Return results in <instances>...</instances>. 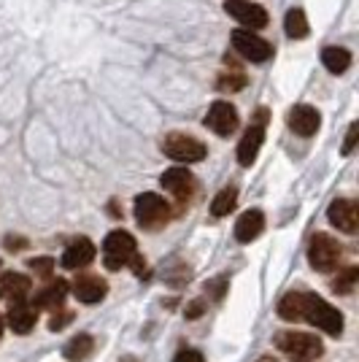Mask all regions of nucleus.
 <instances>
[{
  "mask_svg": "<svg viewBox=\"0 0 359 362\" xmlns=\"http://www.w3.org/2000/svg\"><path fill=\"white\" fill-rule=\"evenodd\" d=\"M235 206H238V189H235V187H225L219 195L213 197L211 214H213V216H227Z\"/></svg>",
  "mask_w": 359,
  "mask_h": 362,
  "instance_id": "5701e85b",
  "label": "nucleus"
},
{
  "mask_svg": "<svg viewBox=\"0 0 359 362\" xmlns=\"http://www.w3.org/2000/svg\"><path fill=\"white\" fill-rule=\"evenodd\" d=\"M0 298H3V289H0Z\"/></svg>",
  "mask_w": 359,
  "mask_h": 362,
  "instance_id": "c9c22d12",
  "label": "nucleus"
},
{
  "mask_svg": "<svg viewBox=\"0 0 359 362\" xmlns=\"http://www.w3.org/2000/svg\"><path fill=\"white\" fill-rule=\"evenodd\" d=\"M225 11L235 22H240L246 30H262L268 28L270 16L262 6H257L252 0H225Z\"/></svg>",
  "mask_w": 359,
  "mask_h": 362,
  "instance_id": "1a4fd4ad",
  "label": "nucleus"
},
{
  "mask_svg": "<svg viewBox=\"0 0 359 362\" xmlns=\"http://www.w3.org/2000/svg\"><path fill=\"white\" fill-rule=\"evenodd\" d=\"M230 41H233V46H235V52H238L240 57H246V60L268 62L270 57H273V46H270L265 38L254 35V30L238 28V30H233Z\"/></svg>",
  "mask_w": 359,
  "mask_h": 362,
  "instance_id": "0eeeda50",
  "label": "nucleus"
},
{
  "mask_svg": "<svg viewBox=\"0 0 359 362\" xmlns=\"http://www.w3.org/2000/svg\"><path fill=\"white\" fill-rule=\"evenodd\" d=\"M265 122H268V111L265 108H259L257 111L254 122H252V127L243 133L238 144V163L243 168H249L252 163L257 160V154H259V146H262V141H265Z\"/></svg>",
  "mask_w": 359,
  "mask_h": 362,
  "instance_id": "6e6552de",
  "label": "nucleus"
},
{
  "mask_svg": "<svg viewBox=\"0 0 359 362\" xmlns=\"http://www.w3.org/2000/svg\"><path fill=\"white\" fill-rule=\"evenodd\" d=\"M203 311H206V300L200 298V300H192L189 305H187V319H197V317H203Z\"/></svg>",
  "mask_w": 359,
  "mask_h": 362,
  "instance_id": "2f4dec72",
  "label": "nucleus"
},
{
  "mask_svg": "<svg viewBox=\"0 0 359 362\" xmlns=\"http://www.w3.org/2000/svg\"><path fill=\"white\" fill-rule=\"evenodd\" d=\"M163 151L170 157V160L181 163V165L200 163V160H206V154H208V149H206L203 141L187 136V133H170V136H165Z\"/></svg>",
  "mask_w": 359,
  "mask_h": 362,
  "instance_id": "20e7f679",
  "label": "nucleus"
},
{
  "mask_svg": "<svg viewBox=\"0 0 359 362\" xmlns=\"http://www.w3.org/2000/svg\"><path fill=\"white\" fill-rule=\"evenodd\" d=\"M3 327H6V322H3V317H0V338H3Z\"/></svg>",
  "mask_w": 359,
  "mask_h": 362,
  "instance_id": "f704fd0d",
  "label": "nucleus"
},
{
  "mask_svg": "<svg viewBox=\"0 0 359 362\" xmlns=\"http://www.w3.org/2000/svg\"><path fill=\"white\" fill-rule=\"evenodd\" d=\"M276 349L286 354L292 362H314L324 354V344L311 335V332H298V330H284L276 335Z\"/></svg>",
  "mask_w": 359,
  "mask_h": 362,
  "instance_id": "f03ea898",
  "label": "nucleus"
},
{
  "mask_svg": "<svg viewBox=\"0 0 359 362\" xmlns=\"http://www.w3.org/2000/svg\"><path fill=\"white\" fill-rule=\"evenodd\" d=\"M278 317L284 322H300V292H289L278 303Z\"/></svg>",
  "mask_w": 359,
  "mask_h": 362,
  "instance_id": "393cba45",
  "label": "nucleus"
},
{
  "mask_svg": "<svg viewBox=\"0 0 359 362\" xmlns=\"http://www.w3.org/2000/svg\"><path fill=\"white\" fill-rule=\"evenodd\" d=\"M262 230H265V214L252 209V211L238 216V222H235V238L240 243H252Z\"/></svg>",
  "mask_w": 359,
  "mask_h": 362,
  "instance_id": "a211bd4d",
  "label": "nucleus"
},
{
  "mask_svg": "<svg viewBox=\"0 0 359 362\" xmlns=\"http://www.w3.org/2000/svg\"><path fill=\"white\" fill-rule=\"evenodd\" d=\"M357 136H359V124L357 122H351V127H348L346 141H343V154H351V151H354V146H357Z\"/></svg>",
  "mask_w": 359,
  "mask_h": 362,
  "instance_id": "7c9ffc66",
  "label": "nucleus"
},
{
  "mask_svg": "<svg viewBox=\"0 0 359 362\" xmlns=\"http://www.w3.org/2000/svg\"><path fill=\"white\" fill-rule=\"evenodd\" d=\"M286 124H289L292 133H298L302 138H311L322 127V114L314 106H295L289 108V114H286Z\"/></svg>",
  "mask_w": 359,
  "mask_h": 362,
  "instance_id": "ddd939ff",
  "label": "nucleus"
},
{
  "mask_svg": "<svg viewBox=\"0 0 359 362\" xmlns=\"http://www.w3.org/2000/svg\"><path fill=\"white\" fill-rule=\"evenodd\" d=\"M73 322V311H57L54 317L49 319V330L52 332H60L65 325H71Z\"/></svg>",
  "mask_w": 359,
  "mask_h": 362,
  "instance_id": "cd10ccee",
  "label": "nucleus"
},
{
  "mask_svg": "<svg viewBox=\"0 0 359 362\" xmlns=\"http://www.w3.org/2000/svg\"><path fill=\"white\" fill-rule=\"evenodd\" d=\"M105 292H108V284H105L100 276H95V273H81L78 279L73 281V295L78 303H100L105 298Z\"/></svg>",
  "mask_w": 359,
  "mask_h": 362,
  "instance_id": "2eb2a0df",
  "label": "nucleus"
},
{
  "mask_svg": "<svg viewBox=\"0 0 359 362\" xmlns=\"http://www.w3.org/2000/svg\"><path fill=\"white\" fill-rule=\"evenodd\" d=\"M6 322H8V327H11L16 335H28V332L35 327V322H38V311H35L28 300H11Z\"/></svg>",
  "mask_w": 359,
  "mask_h": 362,
  "instance_id": "dca6fc26",
  "label": "nucleus"
},
{
  "mask_svg": "<svg viewBox=\"0 0 359 362\" xmlns=\"http://www.w3.org/2000/svg\"><path fill=\"white\" fill-rule=\"evenodd\" d=\"M341 252H343L341 243L335 241L332 235H327V233H316L314 238H311V246H308V262H311L314 271L327 273L338 265Z\"/></svg>",
  "mask_w": 359,
  "mask_h": 362,
  "instance_id": "423d86ee",
  "label": "nucleus"
},
{
  "mask_svg": "<svg viewBox=\"0 0 359 362\" xmlns=\"http://www.w3.org/2000/svg\"><path fill=\"white\" fill-rule=\"evenodd\" d=\"M122 362H138V360H135V357H130V354H127V357H122Z\"/></svg>",
  "mask_w": 359,
  "mask_h": 362,
  "instance_id": "72a5a7b5",
  "label": "nucleus"
},
{
  "mask_svg": "<svg viewBox=\"0 0 359 362\" xmlns=\"http://www.w3.org/2000/svg\"><path fill=\"white\" fill-rule=\"evenodd\" d=\"M357 279H359V268L357 265H348L343 271H338L335 281H332V289H335L338 295H348L351 289L357 287Z\"/></svg>",
  "mask_w": 359,
  "mask_h": 362,
  "instance_id": "b1692460",
  "label": "nucleus"
},
{
  "mask_svg": "<svg viewBox=\"0 0 359 362\" xmlns=\"http://www.w3.org/2000/svg\"><path fill=\"white\" fill-rule=\"evenodd\" d=\"M92 351H95V338L87 335V332L73 335V338L65 344V349H62V354H65L68 362H87Z\"/></svg>",
  "mask_w": 359,
  "mask_h": 362,
  "instance_id": "aec40b11",
  "label": "nucleus"
},
{
  "mask_svg": "<svg viewBox=\"0 0 359 362\" xmlns=\"http://www.w3.org/2000/svg\"><path fill=\"white\" fill-rule=\"evenodd\" d=\"M284 30L289 38H295V41H300V38H305L308 35V16H305V11L302 8H289L284 16Z\"/></svg>",
  "mask_w": 359,
  "mask_h": 362,
  "instance_id": "4be33fe9",
  "label": "nucleus"
},
{
  "mask_svg": "<svg viewBox=\"0 0 359 362\" xmlns=\"http://www.w3.org/2000/svg\"><path fill=\"white\" fill-rule=\"evenodd\" d=\"M233 74H225V76H219V81H216V87L222 92H240L243 87H246V76L238 74L235 68H230Z\"/></svg>",
  "mask_w": 359,
  "mask_h": 362,
  "instance_id": "a878e982",
  "label": "nucleus"
},
{
  "mask_svg": "<svg viewBox=\"0 0 359 362\" xmlns=\"http://www.w3.org/2000/svg\"><path fill=\"white\" fill-rule=\"evenodd\" d=\"M238 111H235V106L233 103H227V100H216V103H211L208 114H206V119H203V124L208 127V130H213L216 136H233L235 130H238Z\"/></svg>",
  "mask_w": 359,
  "mask_h": 362,
  "instance_id": "9d476101",
  "label": "nucleus"
},
{
  "mask_svg": "<svg viewBox=\"0 0 359 362\" xmlns=\"http://www.w3.org/2000/svg\"><path fill=\"white\" fill-rule=\"evenodd\" d=\"M98 255V249H95V243L90 238H84V235H78L73 241L65 246V255H62V268H68V271H78V268H87L92 259Z\"/></svg>",
  "mask_w": 359,
  "mask_h": 362,
  "instance_id": "4468645a",
  "label": "nucleus"
},
{
  "mask_svg": "<svg viewBox=\"0 0 359 362\" xmlns=\"http://www.w3.org/2000/svg\"><path fill=\"white\" fill-rule=\"evenodd\" d=\"M3 246H6V252H25L30 241L25 238V235H6L3 238Z\"/></svg>",
  "mask_w": 359,
  "mask_h": 362,
  "instance_id": "c85d7f7f",
  "label": "nucleus"
},
{
  "mask_svg": "<svg viewBox=\"0 0 359 362\" xmlns=\"http://www.w3.org/2000/svg\"><path fill=\"white\" fill-rule=\"evenodd\" d=\"M327 216L329 222L338 227L341 233H348V235H354L359 227V209L354 200H346V197H341V200H332L327 209Z\"/></svg>",
  "mask_w": 359,
  "mask_h": 362,
  "instance_id": "f8f14e48",
  "label": "nucleus"
},
{
  "mask_svg": "<svg viewBox=\"0 0 359 362\" xmlns=\"http://www.w3.org/2000/svg\"><path fill=\"white\" fill-rule=\"evenodd\" d=\"M300 322H308L319 330L329 335H341L343 332V317L335 305H329L324 298L311 295V292H300Z\"/></svg>",
  "mask_w": 359,
  "mask_h": 362,
  "instance_id": "f257e3e1",
  "label": "nucleus"
},
{
  "mask_svg": "<svg viewBox=\"0 0 359 362\" xmlns=\"http://www.w3.org/2000/svg\"><path fill=\"white\" fill-rule=\"evenodd\" d=\"M0 289H3V298H8V300H28L33 284L25 273H3Z\"/></svg>",
  "mask_w": 359,
  "mask_h": 362,
  "instance_id": "6ab92c4d",
  "label": "nucleus"
},
{
  "mask_svg": "<svg viewBox=\"0 0 359 362\" xmlns=\"http://www.w3.org/2000/svg\"><path fill=\"white\" fill-rule=\"evenodd\" d=\"M135 219L143 230H160L170 219V206L157 192H143L135 197Z\"/></svg>",
  "mask_w": 359,
  "mask_h": 362,
  "instance_id": "7ed1b4c3",
  "label": "nucleus"
},
{
  "mask_svg": "<svg viewBox=\"0 0 359 362\" xmlns=\"http://www.w3.org/2000/svg\"><path fill=\"white\" fill-rule=\"evenodd\" d=\"M65 295H68V281L57 279V281H49L46 287L38 289V292L33 295L30 305L35 308V311H38V308H46V311H57V305H62Z\"/></svg>",
  "mask_w": 359,
  "mask_h": 362,
  "instance_id": "f3484780",
  "label": "nucleus"
},
{
  "mask_svg": "<svg viewBox=\"0 0 359 362\" xmlns=\"http://www.w3.org/2000/svg\"><path fill=\"white\" fill-rule=\"evenodd\" d=\"M28 268H30L35 276L49 279V276H52V271H54V259H52V257H33L30 262H28Z\"/></svg>",
  "mask_w": 359,
  "mask_h": 362,
  "instance_id": "bb28decb",
  "label": "nucleus"
},
{
  "mask_svg": "<svg viewBox=\"0 0 359 362\" xmlns=\"http://www.w3.org/2000/svg\"><path fill=\"white\" fill-rule=\"evenodd\" d=\"M322 65L335 76L346 74V71L351 68V52L343 49V46H327V49L322 52Z\"/></svg>",
  "mask_w": 359,
  "mask_h": 362,
  "instance_id": "412c9836",
  "label": "nucleus"
},
{
  "mask_svg": "<svg viewBox=\"0 0 359 362\" xmlns=\"http://www.w3.org/2000/svg\"><path fill=\"white\" fill-rule=\"evenodd\" d=\"M208 289H211V295H213V300H222V298H225V289H227V279H216V281H211Z\"/></svg>",
  "mask_w": 359,
  "mask_h": 362,
  "instance_id": "473e14b6",
  "label": "nucleus"
},
{
  "mask_svg": "<svg viewBox=\"0 0 359 362\" xmlns=\"http://www.w3.org/2000/svg\"><path fill=\"white\" fill-rule=\"evenodd\" d=\"M173 362H206V357L197 349H181L179 354L173 357Z\"/></svg>",
  "mask_w": 359,
  "mask_h": 362,
  "instance_id": "c756f323",
  "label": "nucleus"
},
{
  "mask_svg": "<svg viewBox=\"0 0 359 362\" xmlns=\"http://www.w3.org/2000/svg\"><path fill=\"white\" fill-rule=\"evenodd\" d=\"M135 255V238L127 230H111L103 241V257L108 271H122Z\"/></svg>",
  "mask_w": 359,
  "mask_h": 362,
  "instance_id": "39448f33",
  "label": "nucleus"
},
{
  "mask_svg": "<svg viewBox=\"0 0 359 362\" xmlns=\"http://www.w3.org/2000/svg\"><path fill=\"white\" fill-rule=\"evenodd\" d=\"M160 184H163L165 189L176 197L179 203H187L189 197L195 195V189H197L195 176H192L187 168H170V170H165Z\"/></svg>",
  "mask_w": 359,
  "mask_h": 362,
  "instance_id": "9b49d317",
  "label": "nucleus"
}]
</instances>
